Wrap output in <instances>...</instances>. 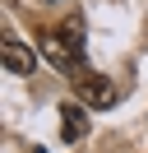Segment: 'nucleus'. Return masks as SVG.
Here are the masks:
<instances>
[{
  "label": "nucleus",
  "instance_id": "2",
  "mask_svg": "<svg viewBox=\"0 0 148 153\" xmlns=\"http://www.w3.org/2000/svg\"><path fill=\"white\" fill-rule=\"evenodd\" d=\"M5 70L9 74H33V65H37V56H33V47H23V42L14 37V33H5Z\"/></svg>",
  "mask_w": 148,
  "mask_h": 153
},
{
  "label": "nucleus",
  "instance_id": "3",
  "mask_svg": "<svg viewBox=\"0 0 148 153\" xmlns=\"http://www.w3.org/2000/svg\"><path fill=\"white\" fill-rule=\"evenodd\" d=\"M79 97L88 107H111V102H116V88H111L102 74H83L79 79Z\"/></svg>",
  "mask_w": 148,
  "mask_h": 153
},
{
  "label": "nucleus",
  "instance_id": "4",
  "mask_svg": "<svg viewBox=\"0 0 148 153\" xmlns=\"http://www.w3.org/2000/svg\"><path fill=\"white\" fill-rule=\"evenodd\" d=\"M60 134H65V144H79L83 134H88V116H83L79 102H65L60 107Z\"/></svg>",
  "mask_w": 148,
  "mask_h": 153
},
{
  "label": "nucleus",
  "instance_id": "1",
  "mask_svg": "<svg viewBox=\"0 0 148 153\" xmlns=\"http://www.w3.org/2000/svg\"><path fill=\"white\" fill-rule=\"evenodd\" d=\"M42 51H46V60H51L56 70H65V74H88L83 70V23L79 19H70L65 28H51V33H42Z\"/></svg>",
  "mask_w": 148,
  "mask_h": 153
}]
</instances>
